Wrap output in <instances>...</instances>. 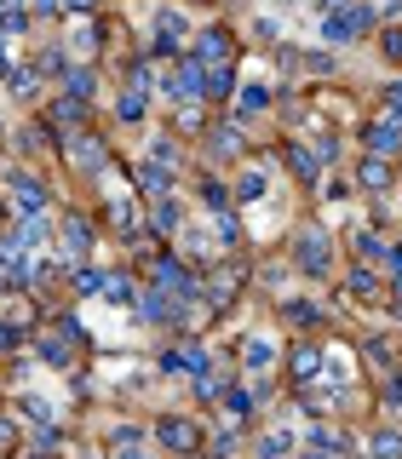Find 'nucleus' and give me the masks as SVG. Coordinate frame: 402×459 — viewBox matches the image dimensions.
Returning <instances> with one entry per match:
<instances>
[{
	"instance_id": "nucleus-34",
	"label": "nucleus",
	"mask_w": 402,
	"mask_h": 459,
	"mask_svg": "<svg viewBox=\"0 0 402 459\" xmlns=\"http://www.w3.org/2000/svg\"><path fill=\"white\" fill-rule=\"evenodd\" d=\"M385 58L402 64V29H385Z\"/></svg>"
},
{
	"instance_id": "nucleus-14",
	"label": "nucleus",
	"mask_w": 402,
	"mask_h": 459,
	"mask_svg": "<svg viewBox=\"0 0 402 459\" xmlns=\"http://www.w3.org/2000/svg\"><path fill=\"white\" fill-rule=\"evenodd\" d=\"M178 219H185V213H178L173 207V201H155V207H150V230H155V236H173V230H178Z\"/></svg>"
},
{
	"instance_id": "nucleus-8",
	"label": "nucleus",
	"mask_w": 402,
	"mask_h": 459,
	"mask_svg": "<svg viewBox=\"0 0 402 459\" xmlns=\"http://www.w3.org/2000/svg\"><path fill=\"white\" fill-rule=\"evenodd\" d=\"M138 190H144L150 201L173 196V167H162V161H144V167H138Z\"/></svg>"
},
{
	"instance_id": "nucleus-24",
	"label": "nucleus",
	"mask_w": 402,
	"mask_h": 459,
	"mask_svg": "<svg viewBox=\"0 0 402 459\" xmlns=\"http://www.w3.org/2000/svg\"><path fill=\"white\" fill-rule=\"evenodd\" d=\"M351 293H357V299H374V293H380V282H374L368 264H362V270H351Z\"/></svg>"
},
{
	"instance_id": "nucleus-6",
	"label": "nucleus",
	"mask_w": 402,
	"mask_h": 459,
	"mask_svg": "<svg viewBox=\"0 0 402 459\" xmlns=\"http://www.w3.org/2000/svg\"><path fill=\"white\" fill-rule=\"evenodd\" d=\"M178 41H185V18H178V12H155V46H150V52L173 58Z\"/></svg>"
},
{
	"instance_id": "nucleus-16",
	"label": "nucleus",
	"mask_w": 402,
	"mask_h": 459,
	"mask_svg": "<svg viewBox=\"0 0 402 459\" xmlns=\"http://www.w3.org/2000/svg\"><path fill=\"white\" fill-rule=\"evenodd\" d=\"M264 190H271V178L253 167V173H241L236 178V201H264Z\"/></svg>"
},
{
	"instance_id": "nucleus-35",
	"label": "nucleus",
	"mask_w": 402,
	"mask_h": 459,
	"mask_svg": "<svg viewBox=\"0 0 402 459\" xmlns=\"http://www.w3.org/2000/svg\"><path fill=\"white\" fill-rule=\"evenodd\" d=\"M385 104H391V115L402 121V81H391V87H385Z\"/></svg>"
},
{
	"instance_id": "nucleus-39",
	"label": "nucleus",
	"mask_w": 402,
	"mask_h": 459,
	"mask_svg": "<svg viewBox=\"0 0 402 459\" xmlns=\"http://www.w3.org/2000/svg\"><path fill=\"white\" fill-rule=\"evenodd\" d=\"M121 459H144V454H138V448H132V454H121Z\"/></svg>"
},
{
	"instance_id": "nucleus-22",
	"label": "nucleus",
	"mask_w": 402,
	"mask_h": 459,
	"mask_svg": "<svg viewBox=\"0 0 402 459\" xmlns=\"http://www.w3.org/2000/svg\"><path fill=\"white\" fill-rule=\"evenodd\" d=\"M109 219L121 224V236H138V213H132L127 201H109Z\"/></svg>"
},
{
	"instance_id": "nucleus-33",
	"label": "nucleus",
	"mask_w": 402,
	"mask_h": 459,
	"mask_svg": "<svg viewBox=\"0 0 402 459\" xmlns=\"http://www.w3.org/2000/svg\"><path fill=\"white\" fill-rule=\"evenodd\" d=\"M213 150H218V155L236 150V127H218V132H213Z\"/></svg>"
},
{
	"instance_id": "nucleus-27",
	"label": "nucleus",
	"mask_w": 402,
	"mask_h": 459,
	"mask_svg": "<svg viewBox=\"0 0 402 459\" xmlns=\"http://www.w3.org/2000/svg\"><path fill=\"white\" fill-rule=\"evenodd\" d=\"M104 299H115V305H127V299H132V282H127V276H104Z\"/></svg>"
},
{
	"instance_id": "nucleus-15",
	"label": "nucleus",
	"mask_w": 402,
	"mask_h": 459,
	"mask_svg": "<svg viewBox=\"0 0 402 459\" xmlns=\"http://www.w3.org/2000/svg\"><path fill=\"white\" fill-rule=\"evenodd\" d=\"M64 92H69V98H81V104H87L92 92H99V81H92V69H64Z\"/></svg>"
},
{
	"instance_id": "nucleus-37",
	"label": "nucleus",
	"mask_w": 402,
	"mask_h": 459,
	"mask_svg": "<svg viewBox=\"0 0 402 459\" xmlns=\"http://www.w3.org/2000/svg\"><path fill=\"white\" fill-rule=\"evenodd\" d=\"M64 6H69V12H92V6H99V0H64Z\"/></svg>"
},
{
	"instance_id": "nucleus-23",
	"label": "nucleus",
	"mask_w": 402,
	"mask_h": 459,
	"mask_svg": "<svg viewBox=\"0 0 402 459\" xmlns=\"http://www.w3.org/2000/svg\"><path fill=\"white\" fill-rule=\"evenodd\" d=\"M374 454H380V459H402V431H380V437H374Z\"/></svg>"
},
{
	"instance_id": "nucleus-5",
	"label": "nucleus",
	"mask_w": 402,
	"mask_h": 459,
	"mask_svg": "<svg viewBox=\"0 0 402 459\" xmlns=\"http://www.w3.org/2000/svg\"><path fill=\"white\" fill-rule=\"evenodd\" d=\"M12 207L29 219V213H46V190H41V178H29V173H12Z\"/></svg>"
},
{
	"instance_id": "nucleus-21",
	"label": "nucleus",
	"mask_w": 402,
	"mask_h": 459,
	"mask_svg": "<svg viewBox=\"0 0 402 459\" xmlns=\"http://www.w3.org/2000/svg\"><path fill=\"white\" fill-rule=\"evenodd\" d=\"M150 161H162V167H173V161H178V144L167 138V132H155V138H150Z\"/></svg>"
},
{
	"instance_id": "nucleus-36",
	"label": "nucleus",
	"mask_w": 402,
	"mask_h": 459,
	"mask_svg": "<svg viewBox=\"0 0 402 459\" xmlns=\"http://www.w3.org/2000/svg\"><path fill=\"white\" fill-rule=\"evenodd\" d=\"M385 402H391V408H402V379H391V385H385Z\"/></svg>"
},
{
	"instance_id": "nucleus-4",
	"label": "nucleus",
	"mask_w": 402,
	"mask_h": 459,
	"mask_svg": "<svg viewBox=\"0 0 402 459\" xmlns=\"http://www.w3.org/2000/svg\"><path fill=\"white\" fill-rule=\"evenodd\" d=\"M155 442H162V448H173V454H196L201 448V431L190 425V419H162V425H155Z\"/></svg>"
},
{
	"instance_id": "nucleus-26",
	"label": "nucleus",
	"mask_w": 402,
	"mask_h": 459,
	"mask_svg": "<svg viewBox=\"0 0 402 459\" xmlns=\"http://www.w3.org/2000/svg\"><path fill=\"white\" fill-rule=\"evenodd\" d=\"M225 408H230L236 419H248V414H253V396L241 391V385H230V391H225Z\"/></svg>"
},
{
	"instance_id": "nucleus-28",
	"label": "nucleus",
	"mask_w": 402,
	"mask_h": 459,
	"mask_svg": "<svg viewBox=\"0 0 402 459\" xmlns=\"http://www.w3.org/2000/svg\"><path fill=\"white\" fill-rule=\"evenodd\" d=\"M75 293H104V270H75Z\"/></svg>"
},
{
	"instance_id": "nucleus-11",
	"label": "nucleus",
	"mask_w": 402,
	"mask_h": 459,
	"mask_svg": "<svg viewBox=\"0 0 402 459\" xmlns=\"http://www.w3.org/2000/svg\"><path fill=\"white\" fill-rule=\"evenodd\" d=\"M87 247H92V224L87 219H69L64 224V247H58V253H64V259H81Z\"/></svg>"
},
{
	"instance_id": "nucleus-9",
	"label": "nucleus",
	"mask_w": 402,
	"mask_h": 459,
	"mask_svg": "<svg viewBox=\"0 0 402 459\" xmlns=\"http://www.w3.org/2000/svg\"><path fill=\"white\" fill-rule=\"evenodd\" d=\"M357 184L374 190V196H385V190H391V161H385V155H368V161L357 167Z\"/></svg>"
},
{
	"instance_id": "nucleus-10",
	"label": "nucleus",
	"mask_w": 402,
	"mask_h": 459,
	"mask_svg": "<svg viewBox=\"0 0 402 459\" xmlns=\"http://www.w3.org/2000/svg\"><path fill=\"white\" fill-rule=\"evenodd\" d=\"M241 362H248V368H271V362H276V339H271V333L241 339Z\"/></svg>"
},
{
	"instance_id": "nucleus-17",
	"label": "nucleus",
	"mask_w": 402,
	"mask_h": 459,
	"mask_svg": "<svg viewBox=\"0 0 402 459\" xmlns=\"http://www.w3.org/2000/svg\"><path fill=\"white\" fill-rule=\"evenodd\" d=\"M288 173L311 184V178H316V155H311V150H299V144H288Z\"/></svg>"
},
{
	"instance_id": "nucleus-2",
	"label": "nucleus",
	"mask_w": 402,
	"mask_h": 459,
	"mask_svg": "<svg viewBox=\"0 0 402 459\" xmlns=\"http://www.w3.org/2000/svg\"><path fill=\"white\" fill-rule=\"evenodd\" d=\"M368 23H374V18L357 6V0H339V6L322 18V41H327V46H351L362 29H368Z\"/></svg>"
},
{
	"instance_id": "nucleus-13",
	"label": "nucleus",
	"mask_w": 402,
	"mask_h": 459,
	"mask_svg": "<svg viewBox=\"0 0 402 459\" xmlns=\"http://www.w3.org/2000/svg\"><path fill=\"white\" fill-rule=\"evenodd\" d=\"M69 161L75 167H104V144L81 132V138H69Z\"/></svg>"
},
{
	"instance_id": "nucleus-19",
	"label": "nucleus",
	"mask_w": 402,
	"mask_h": 459,
	"mask_svg": "<svg viewBox=\"0 0 402 459\" xmlns=\"http://www.w3.org/2000/svg\"><path fill=\"white\" fill-rule=\"evenodd\" d=\"M316 362H322V350H316V345H299V350H294V379H316Z\"/></svg>"
},
{
	"instance_id": "nucleus-30",
	"label": "nucleus",
	"mask_w": 402,
	"mask_h": 459,
	"mask_svg": "<svg viewBox=\"0 0 402 459\" xmlns=\"http://www.w3.org/2000/svg\"><path fill=\"white\" fill-rule=\"evenodd\" d=\"M115 115H121V121H138V115H144V92H127V98L115 104Z\"/></svg>"
},
{
	"instance_id": "nucleus-38",
	"label": "nucleus",
	"mask_w": 402,
	"mask_h": 459,
	"mask_svg": "<svg viewBox=\"0 0 402 459\" xmlns=\"http://www.w3.org/2000/svg\"><path fill=\"white\" fill-rule=\"evenodd\" d=\"M12 345V328H6V322H0V350H6Z\"/></svg>"
},
{
	"instance_id": "nucleus-18",
	"label": "nucleus",
	"mask_w": 402,
	"mask_h": 459,
	"mask_svg": "<svg viewBox=\"0 0 402 459\" xmlns=\"http://www.w3.org/2000/svg\"><path fill=\"white\" fill-rule=\"evenodd\" d=\"M236 110H241V115L271 110V92H264V87H241V92H236Z\"/></svg>"
},
{
	"instance_id": "nucleus-12",
	"label": "nucleus",
	"mask_w": 402,
	"mask_h": 459,
	"mask_svg": "<svg viewBox=\"0 0 402 459\" xmlns=\"http://www.w3.org/2000/svg\"><path fill=\"white\" fill-rule=\"evenodd\" d=\"M138 310H144V322H162V328H173V316H178V305L167 293H144Z\"/></svg>"
},
{
	"instance_id": "nucleus-3",
	"label": "nucleus",
	"mask_w": 402,
	"mask_h": 459,
	"mask_svg": "<svg viewBox=\"0 0 402 459\" xmlns=\"http://www.w3.org/2000/svg\"><path fill=\"white\" fill-rule=\"evenodd\" d=\"M362 144H368V155H391L402 150V121L397 115H380V121H368V132H362Z\"/></svg>"
},
{
	"instance_id": "nucleus-25",
	"label": "nucleus",
	"mask_w": 402,
	"mask_h": 459,
	"mask_svg": "<svg viewBox=\"0 0 402 459\" xmlns=\"http://www.w3.org/2000/svg\"><path fill=\"white\" fill-rule=\"evenodd\" d=\"M201 201H207L213 213H225V207H230V196H225V184H218V178H201Z\"/></svg>"
},
{
	"instance_id": "nucleus-31",
	"label": "nucleus",
	"mask_w": 402,
	"mask_h": 459,
	"mask_svg": "<svg viewBox=\"0 0 402 459\" xmlns=\"http://www.w3.org/2000/svg\"><path fill=\"white\" fill-rule=\"evenodd\" d=\"M385 247H391V241H380V236H357V253H362V259H385Z\"/></svg>"
},
{
	"instance_id": "nucleus-20",
	"label": "nucleus",
	"mask_w": 402,
	"mask_h": 459,
	"mask_svg": "<svg viewBox=\"0 0 402 459\" xmlns=\"http://www.w3.org/2000/svg\"><path fill=\"white\" fill-rule=\"evenodd\" d=\"M288 448H294V431H271V437L259 442V459H282Z\"/></svg>"
},
{
	"instance_id": "nucleus-1",
	"label": "nucleus",
	"mask_w": 402,
	"mask_h": 459,
	"mask_svg": "<svg viewBox=\"0 0 402 459\" xmlns=\"http://www.w3.org/2000/svg\"><path fill=\"white\" fill-rule=\"evenodd\" d=\"M294 264L304 276H327V270H334V241H327L322 224H304L294 236Z\"/></svg>"
},
{
	"instance_id": "nucleus-32",
	"label": "nucleus",
	"mask_w": 402,
	"mask_h": 459,
	"mask_svg": "<svg viewBox=\"0 0 402 459\" xmlns=\"http://www.w3.org/2000/svg\"><path fill=\"white\" fill-rule=\"evenodd\" d=\"M41 356L52 362V368H69V345H58V339H46V345H41Z\"/></svg>"
},
{
	"instance_id": "nucleus-29",
	"label": "nucleus",
	"mask_w": 402,
	"mask_h": 459,
	"mask_svg": "<svg viewBox=\"0 0 402 459\" xmlns=\"http://www.w3.org/2000/svg\"><path fill=\"white\" fill-rule=\"evenodd\" d=\"M316 316H322V310L304 305V299H299V305H288V322H299V328H316Z\"/></svg>"
},
{
	"instance_id": "nucleus-7",
	"label": "nucleus",
	"mask_w": 402,
	"mask_h": 459,
	"mask_svg": "<svg viewBox=\"0 0 402 459\" xmlns=\"http://www.w3.org/2000/svg\"><path fill=\"white\" fill-rule=\"evenodd\" d=\"M230 52H236V41H230V29H218V23L196 35V58H201V64H225Z\"/></svg>"
}]
</instances>
